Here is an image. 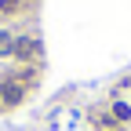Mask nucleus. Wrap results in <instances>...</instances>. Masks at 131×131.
Here are the masks:
<instances>
[{"instance_id":"2","label":"nucleus","mask_w":131,"mask_h":131,"mask_svg":"<svg viewBox=\"0 0 131 131\" xmlns=\"http://www.w3.org/2000/svg\"><path fill=\"white\" fill-rule=\"evenodd\" d=\"M0 95H4V102H18V88H4Z\"/></svg>"},{"instance_id":"1","label":"nucleus","mask_w":131,"mask_h":131,"mask_svg":"<svg viewBox=\"0 0 131 131\" xmlns=\"http://www.w3.org/2000/svg\"><path fill=\"white\" fill-rule=\"evenodd\" d=\"M11 51L18 55V58H33V55H37V40H18Z\"/></svg>"}]
</instances>
